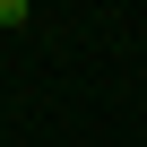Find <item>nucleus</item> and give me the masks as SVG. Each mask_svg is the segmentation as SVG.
Instances as JSON below:
<instances>
[{"mask_svg":"<svg viewBox=\"0 0 147 147\" xmlns=\"http://www.w3.org/2000/svg\"><path fill=\"white\" fill-rule=\"evenodd\" d=\"M35 26V9H26V0H0V35H26Z\"/></svg>","mask_w":147,"mask_h":147,"instance_id":"nucleus-1","label":"nucleus"}]
</instances>
